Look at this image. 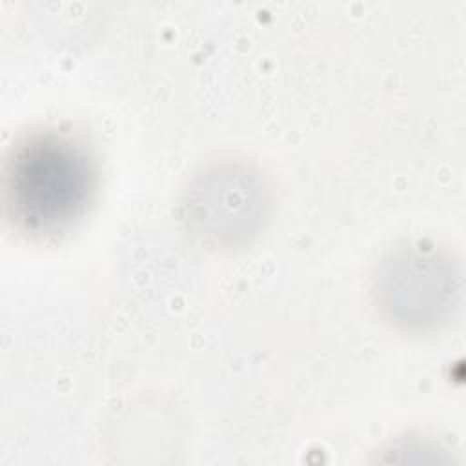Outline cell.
<instances>
[{
    "label": "cell",
    "instance_id": "3957f363",
    "mask_svg": "<svg viewBox=\"0 0 466 466\" xmlns=\"http://www.w3.org/2000/svg\"><path fill=\"white\" fill-rule=\"evenodd\" d=\"M273 208L266 175L242 158H218L187 178L178 215L202 248L233 253L251 246L264 231Z\"/></svg>",
    "mask_w": 466,
    "mask_h": 466
},
{
    "label": "cell",
    "instance_id": "7a4b0ae2",
    "mask_svg": "<svg viewBox=\"0 0 466 466\" xmlns=\"http://www.w3.org/2000/svg\"><path fill=\"white\" fill-rule=\"evenodd\" d=\"M462 266L448 246L422 237L400 238L371 268L370 295L377 315L400 335L444 331L462 306Z\"/></svg>",
    "mask_w": 466,
    "mask_h": 466
},
{
    "label": "cell",
    "instance_id": "6da1fadb",
    "mask_svg": "<svg viewBox=\"0 0 466 466\" xmlns=\"http://www.w3.org/2000/svg\"><path fill=\"white\" fill-rule=\"evenodd\" d=\"M96 182L95 160L82 142L60 131H35L7 157L5 209L20 231L56 237L84 218Z\"/></svg>",
    "mask_w": 466,
    "mask_h": 466
}]
</instances>
